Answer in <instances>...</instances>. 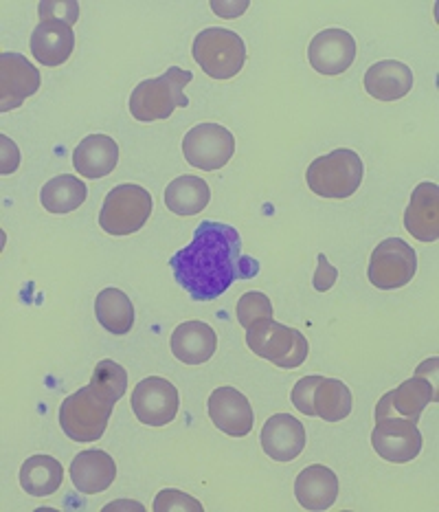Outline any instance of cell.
I'll return each mask as SVG.
<instances>
[{"label": "cell", "instance_id": "1", "mask_svg": "<svg viewBox=\"0 0 439 512\" xmlns=\"http://www.w3.org/2000/svg\"><path fill=\"white\" fill-rule=\"evenodd\" d=\"M170 266L194 302L218 299L235 280H249L260 269L255 260L242 255L238 229L216 220L200 222L194 240L174 255Z\"/></svg>", "mask_w": 439, "mask_h": 512}, {"label": "cell", "instance_id": "2", "mask_svg": "<svg viewBox=\"0 0 439 512\" xmlns=\"http://www.w3.org/2000/svg\"><path fill=\"white\" fill-rule=\"evenodd\" d=\"M117 398L104 387L90 383L64 398L60 407V427L75 442H97L106 433Z\"/></svg>", "mask_w": 439, "mask_h": 512}, {"label": "cell", "instance_id": "3", "mask_svg": "<svg viewBox=\"0 0 439 512\" xmlns=\"http://www.w3.org/2000/svg\"><path fill=\"white\" fill-rule=\"evenodd\" d=\"M194 80V73L170 66L161 77L145 80L130 95V113L137 121H159L172 117L176 108H187L189 99L185 86Z\"/></svg>", "mask_w": 439, "mask_h": 512}, {"label": "cell", "instance_id": "4", "mask_svg": "<svg viewBox=\"0 0 439 512\" xmlns=\"http://www.w3.org/2000/svg\"><path fill=\"white\" fill-rule=\"evenodd\" d=\"M365 176L363 159L350 148H339L314 159L306 172V183L321 198H350Z\"/></svg>", "mask_w": 439, "mask_h": 512}, {"label": "cell", "instance_id": "5", "mask_svg": "<svg viewBox=\"0 0 439 512\" xmlns=\"http://www.w3.org/2000/svg\"><path fill=\"white\" fill-rule=\"evenodd\" d=\"M191 55H194L200 69L209 77L224 82L244 69L246 47L244 40L235 31L209 27L202 29L196 36Z\"/></svg>", "mask_w": 439, "mask_h": 512}, {"label": "cell", "instance_id": "6", "mask_svg": "<svg viewBox=\"0 0 439 512\" xmlns=\"http://www.w3.org/2000/svg\"><path fill=\"white\" fill-rule=\"evenodd\" d=\"M154 200L141 185L123 183L110 189L99 211V227L110 236H132L150 220Z\"/></svg>", "mask_w": 439, "mask_h": 512}, {"label": "cell", "instance_id": "7", "mask_svg": "<svg viewBox=\"0 0 439 512\" xmlns=\"http://www.w3.org/2000/svg\"><path fill=\"white\" fill-rule=\"evenodd\" d=\"M246 345L260 359H266L281 370H295L308 359V339L297 328H288L277 321H266L262 326L246 330Z\"/></svg>", "mask_w": 439, "mask_h": 512}, {"label": "cell", "instance_id": "8", "mask_svg": "<svg viewBox=\"0 0 439 512\" xmlns=\"http://www.w3.org/2000/svg\"><path fill=\"white\" fill-rule=\"evenodd\" d=\"M418 273V255L400 238L382 240L371 253L367 277L380 291H396L407 286Z\"/></svg>", "mask_w": 439, "mask_h": 512}, {"label": "cell", "instance_id": "9", "mask_svg": "<svg viewBox=\"0 0 439 512\" xmlns=\"http://www.w3.org/2000/svg\"><path fill=\"white\" fill-rule=\"evenodd\" d=\"M235 137L220 124H198L183 139V154L191 168L216 172L233 159Z\"/></svg>", "mask_w": 439, "mask_h": 512}, {"label": "cell", "instance_id": "10", "mask_svg": "<svg viewBox=\"0 0 439 512\" xmlns=\"http://www.w3.org/2000/svg\"><path fill=\"white\" fill-rule=\"evenodd\" d=\"M132 411L148 427H165L176 418L178 389L163 376H148L132 392Z\"/></svg>", "mask_w": 439, "mask_h": 512}, {"label": "cell", "instance_id": "11", "mask_svg": "<svg viewBox=\"0 0 439 512\" xmlns=\"http://www.w3.org/2000/svg\"><path fill=\"white\" fill-rule=\"evenodd\" d=\"M371 444L382 460L407 464L418 458L422 451V433L415 422L389 416L376 420V429L371 431Z\"/></svg>", "mask_w": 439, "mask_h": 512}, {"label": "cell", "instance_id": "12", "mask_svg": "<svg viewBox=\"0 0 439 512\" xmlns=\"http://www.w3.org/2000/svg\"><path fill=\"white\" fill-rule=\"evenodd\" d=\"M439 392L437 385L431 383V378H424L422 374H415L409 381H404L396 389H391L380 398L376 407V420L400 416L407 418L418 425L424 407L429 403H437Z\"/></svg>", "mask_w": 439, "mask_h": 512}, {"label": "cell", "instance_id": "13", "mask_svg": "<svg viewBox=\"0 0 439 512\" xmlns=\"http://www.w3.org/2000/svg\"><path fill=\"white\" fill-rule=\"evenodd\" d=\"M40 71L25 55L3 53L0 55V110L20 108L25 99L40 91Z\"/></svg>", "mask_w": 439, "mask_h": 512}, {"label": "cell", "instance_id": "14", "mask_svg": "<svg viewBox=\"0 0 439 512\" xmlns=\"http://www.w3.org/2000/svg\"><path fill=\"white\" fill-rule=\"evenodd\" d=\"M356 40L345 29H325L312 38L308 60L312 69L321 75H341L354 64Z\"/></svg>", "mask_w": 439, "mask_h": 512}, {"label": "cell", "instance_id": "15", "mask_svg": "<svg viewBox=\"0 0 439 512\" xmlns=\"http://www.w3.org/2000/svg\"><path fill=\"white\" fill-rule=\"evenodd\" d=\"M209 418L222 433L231 438L249 436L255 425L253 407L235 387H218L209 396Z\"/></svg>", "mask_w": 439, "mask_h": 512}, {"label": "cell", "instance_id": "16", "mask_svg": "<svg viewBox=\"0 0 439 512\" xmlns=\"http://www.w3.org/2000/svg\"><path fill=\"white\" fill-rule=\"evenodd\" d=\"M262 449L275 462H292L306 449V427L290 414H277L262 427Z\"/></svg>", "mask_w": 439, "mask_h": 512}, {"label": "cell", "instance_id": "17", "mask_svg": "<svg viewBox=\"0 0 439 512\" xmlns=\"http://www.w3.org/2000/svg\"><path fill=\"white\" fill-rule=\"evenodd\" d=\"M404 227L420 242L439 238V189L435 183H420L413 189L411 203L404 211Z\"/></svg>", "mask_w": 439, "mask_h": 512}, {"label": "cell", "instance_id": "18", "mask_svg": "<svg viewBox=\"0 0 439 512\" xmlns=\"http://www.w3.org/2000/svg\"><path fill=\"white\" fill-rule=\"evenodd\" d=\"M295 497L301 508L310 512L328 510L339 497V477L328 466L312 464L297 475Z\"/></svg>", "mask_w": 439, "mask_h": 512}, {"label": "cell", "instance_id": "19", "mask_svg": "<svg viewBox=\"0 0 439 512\" xmlns=\"http://www.w3.org/2000/svg\"><path fill=\"white\" fill-rule=\"evenodd\" d=\"M413 71L404 62L382 60L371 64L365 73V91L378 102H396L413 88Z\"/></svg>", "mask_w": 439, "mask_h": 512}, {"label": "cell", "instance_id": "20", "mask_svg": "<svg viewBox=\"0 0 439 512\" xmlns=\"http://www.w3.org/2000/svg\"><path fill=\"white\" fill-rule=\"evenodd\" d=\"M117 477V464L106 451H82L71 462V480L84 495L104 493Z\"/></svg>", "mask_w": 439, "mask_h": 512}, {"label": "cell", "instance_id": "21", "mask_svg": "<svg viewBox=\"0 0 439 512\" xmlns=\"http://www.w3.org/2000/svg\"><path fill=\"white\" fill-rule=\"evenodd\" d=\"M170 345L180 363L202 365L216 354L218 337L205 321H185L174 330Z\"/></svg>", "mask_w": 439, "mask_h": 512}, {"label": "cell", "instance_id": "22", "mask_svg": "<svg viewBox=\"0 0 439 512\" xmlns=\"http://www.w3.org/2000/svg\"><path fill=\"white\" fill-rule=\"evenodd\" d=\"M119 163V146L108 135H88L73 152V165L84 178H104L115 172Z\"/></svg>", "mask_w": 439, "mask_h": 512}, {"label": "cell", "instance_id": "23", "mask_svg": "<svg viewBox=\"0 0 439 512\" xmlns=\"http://www.w3.org/2000/svg\"><path fill=\"white\" fill-rule=\"evenodd\" d=\"M75 49V31L62 22H40L31 33V53L44 66H62Z\"/></svg>", "mask_w": 439, "mask_h": 512}, {"label": "cell", "instance_id": "24", "mask_svg": "<svg viewBox=\"0 0 439 512\" xmlns=\"http://www.w3.org/2000/svg\"><path fill=\"white\" fill-rule=\"evenodd\" d=\"M211 189L200 176H178L165 189V205L176 216H196L209 205Z\"/></svg>", "mask_w": 439, "mask_h": 512}, {"label": "cell", "instance_id": "25", "mask_svg": "<svg viewBox=\"0 0 439 512\" xmlns=\"http://www.w3.org/2000/svg\"><path fill=\"white\" fill-rule=\"evenodd\" d=\"M62 480V464L51 455H33L20 469V486L31 497H49L58 493Z\"/></svg>", "mask_w": 439, "mask_h": 512}, {"label": "cell", "instance_id": "26", "mask_svg": "<svg viewBox=\"0 0 439 512\" xmlns=\"http://www.w3.org/2000/svg\"><path fill=\"white\" fill-rule=\"evenodd\" d=\"M314 418H323L325 422H341L352 414L354 398L350 387L339 378H321L314 387Z\"/></svg>", "mask_w": 439, "mask_h": 512}, {"label": "cell", "instance_id": "27", "mask_svg": "<svg viewBox=\"0 0 439 512\" xmlns=\"http://www.w3.org/2000/svg\"><path fill=\"white\" fill-rule=\"evenodd\" d=\"M95 315L110 335H128L134 326V306L119 288H104L95 299Z\"/></svg>", "mask_w": 439, "mask_h": 512}, {"label": "cell", "instance_id": "28", "mask_svg": "<svg viewBox=\"0 0 439 512\" xmlns=\"http://www.w3.org/2000/svg\"><path fill=\"white\" fill-rule=\"evenodd\" d=\"M88 187L73 174H62L44 183L40 192V203L49 214H71L84 205Z\"/></svg>", "mask_w": 439, "mask_h": 512}, {"label": "cell", "instance_id": "29", "mask_svg": "<svg viewBox=\"0 0 439 512\" xmlns=\"http://www.w3.org/2000/svg\"><path fill=\"white\" fill-rule=\"evenodd\" d=\"M235 315H238L242 328L251 330L266 324V321H273V302L260 291H249L238 299Z\"/></svg>", "mask_w": 439, "mask_h": 512}, {"label": "cell", "instance_id": "30", "mask_svg": "<svg viewBox=\"0 0 439 512\" xmlns=\"http://www.w3.org/2000/svg\"><path fill=\"white\" fill-rule=\"evenodd\" d=\"M90 383L104 387L106 392L115 396L117 403H119L123 394H126V389H128V372L123 370L119 363L104 359L101 363H97L93 378H90Z\"/></svg>", "mask_w": 439, "mask_h": 512}, {"label": "cell", "instance_id": "31", "mask_svg": "<svg viewBox=\"0 0 439 512\" xmlns=\"http://www.w3.org/2000/svg\"><path fill=\"white\" fill-rule=\"evenodd\" d=\"M40 22H62L66 27H73L80 20V5L75 0H44L38 5Z\"/></svg>", "mask_w": 439, "mask_h": 512}, {"label": "cell", "instance_id": "32", "mask_svg": "<svg viewBox=\"0 0 439 512\" xmlns=\"http://www.w3.org/2000/svg\"><path fill=\"white\" fill-rule=\"evenodd\" d=\"M154 512H202V504H198L194 497H189L174 488H165L154 499Z\"/></svg>", "mask_w": 439, "mask_h": 512}, {"label": "cell", "instance_id": "33", "mask_svg": "<svg viewBox=\"0 0 439 512\" xmlns=\"http://www.w3.org/2000/svg\"><path fill=\"white\" fill-rule=\"evenodd\" d=\"M323 376H303L297 381V385L292 387V394L290 400L292 405H295L303 416H314V405H312V398H314V387L319 385Z\"/></svg>", "mask_w": 439, "mask_h": 512}, {"label": "cell", "instance_id": "34", "mask_svg": "<svg viewBox=\"0 0 439 512\" xmlns=\"http://www.w3.org/2000/svg\"><path fill=\"white\" fill-rule=\"evenodd\" d=\"M317 260H319V266H317V271H314L312 284H314V288H317L319 293H325V291H330V288L336 284V280H339V271H336L334 266L330 264L328 255H325V253H319Z\"/></svg>", "mask_w": 439, "mask_h": 512}, {"label": "cell", "instance_id": "35", "mask_svg": "<svg viewBox=\"0 0 439 512\" xmlns=\"http://www.w3.org/2000/svg\"><path fill=\"white\" fill-rule=\"evenodd\" d=\"M0 143H3V157H0V172L3 174H14L20 165V152L16 148V143L11 141L7 135L0 137Z\"/></svg>", "mask_w": 439, "mask_h": 512}, {"label": "cell", "instance_id": "36", "mask_svg": "<svg viewBox=\"0 0 439 512\" xmlns=\"http://www.w3.org/2000/svg\"><path fill=\"white\" fill-rule=\"evenodd\" d=\"M115 506H106V510H117V508H128V510H143V506H139L137 502H112Z\"/></svg>", "mask_w": 439, "mask_h": 512}]
</instances>
